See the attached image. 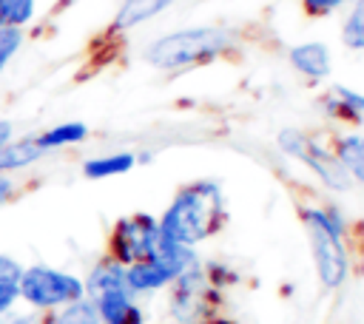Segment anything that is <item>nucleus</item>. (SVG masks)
<instances>
[{
    "label": "nucleus",
    "instance_id": "nucleus-1",
    "mask_svg": "<svg viewBox=\"0 0 364 324\" xmlns=\"http://www.w3.org/2000/svg\"><path fill=\"white\" fill-rule=\"evenodd\" d=\"M225 196L216 182H191L182 188L168 210L159 219L162 236H168L176 244L193 247L202 239L213 236L225 225Z\"/></svg>",
    "mask_w": 364,
    "mask_h": 324
},
{
    "label": "nucleus",
    "instance_id": "nucleus-2",
    "mask_svg": "<svg viewBox=\"0 0 364 324\" xmlns=\"http://www.w3.org/2000/svg\"><path fill=\"white\" fill-rule=\"evenodd\" d=\"M230 45H233V31H228V28H216V26L185 28V31H173V34L154 40L145 48V60L154 68L176 71V68L210 63L213 57L225 54Z\"/></svg>",
    "mask_w": 364,
    "mask_h": 324
},
{
    "label": "nucleus",
    "instance_id": "nucleus-3",
    "mask_svg": "<svg viewBox=\"0 0 364 324\" xmlns=\"http://www.w3.org/2000/svg\"><path fill=\"white\" fill-rule=\"evenodd\" d=\"M301 222L310 236L313 261L321 284L336 290L347 279V250H344V225L333 207H301Z\"/></svg>",
    "mask_w": 364,
    "mask_h": 324
},
{
    "label": "nucleus",
    "instance_id": "nucleus-4",
    "mask_svg": "<svg viewBox=\"0 0 364 324\" xmlns=\"http://www.w3.org/2000/svg\"><path fill=\"white\" fill-rule=\"evenodd\" d=\"M17 293L20 298L40 310V313H51L57 307H65L77 298L85 296V284L63 270L46 267V264H34V267H23L20 279H17Z\"/></svg>",
    "mask_w": 364,
    "mask_h": 324
},
{
    "label": "nucleus",
    "instance_id": "nucleus-5",
    "mask_svg": "<svg viewBox=\"0 0 364 324\" xmlns=\"http://www.w3.org/2000/svg\"><path fill=\"white\" fill-rule=\"evenodd\" d=\"M171 315L179 324H202L208 318H216V310L222 304L219 290L205 279L202 267H193L171 281Z\"/></svg>",
    "mask_w": 364,
    "mask_h": 324
},
{
    "label": "nucleus",
    "instance_id": "nucleus-6",
    "mask_svg": "<svg viewBox=\"0 0 364 324\" xmlns=\"http://www.w3.org/2000/svg\"><path fill=\"white\" fill-rule=\"evenodd\" d=\"M156 242H159V219H154L151 213H134L114 225L108 236V256L122 267H128L134 261L151 259Z\"/></svg>",
    "mask_w": 364,
    "mask_h": 324
},
{
    "label": "nucleus",
    "instance_id": "nucleus-7",
    "mask_svg": "<svg viewBox=\"0 0 364 324\" xmlns=\"http://www.w3.org/2000/svg\"><path fill=\"white\" fill-rule=\"evenodd\" d=\"M279 148H282L287 156L301 159L327 188H333V190H347V188H350V176H347V171L338 165V159H336L330 151L318 148L307 134H301V131H296V128H284V131L279 134Z\"/></svg>",
    "mask_w": 364,
    "mask_h": 324
},
{
    "label": "nucleus",
    "instance_id": "nucleus-8",
    "mask_svg": "<svg viewBox=\"0 0 364 324\" xmlns=\"http://www.w3.org/2000/svg\"><path fill=\"white\" fill-rule=\"evenodd\" d=\"M102 324H145V315L128 290L105 293L94 298Z\"/></svg>",
    "mask_w": 364,
    "mask_h": 324
},
{
    "label": "nucleus",
    "instance_id": "nucleus-9",
    "mask_svg": "<svg viewBox=\"0 0 364 324\" xmlns=\"http://www.w3.org/2000/svg\"><path fill=\"white\" fill-rule=\"evenodd\" d=\"M173 279H176V276H173L165 264H159V261H154V259H142V261H134V264L125 267V284H128L131 296L159 290V287L171 284Z\"/></svg>",
    "mask_w": 364,
    "mask_h": 324
},
{
    "label": "nucleus",
    "instance_id": "nucleus-10",
    "mask_svg": "<svg viewBox=\"0 0 364 324\" xmlns=\"http://www.w3.org/2000/svg\"><path fill=\"white\" fill-rule=\"evenodd\" d=\"M82 284H85V296L88 298H97V296H105V293H117V290H128V284H125V267L119 261H114L111 256H102L91 267V273H88V279Z\"/></svg>",
    "mask_w": 364,
    "mask_h": 324
},
{
    "label": "nucleus",
    "instance_id": "nucleus-11",
    "mask_svg": "<svg viewBox=\"0 0 364 324\" xmlns=\"http://www.w3.org/2000/svg\"><path fill=\"white\" fill-rule=\"evenodd\" d=\"M290 63L310 80H324L330 74V51L321 43H304L290 51Z\"/></svg>",
    "mask_w": 364,
    "mask_h": 324
},
{
    "label": "nucleus",
    "instance_id": "nucleus-12",
    "mask_svg": "<svg viewBox=\"0 0 364 324\" xmlns=\"http://www.w3.org/2000/svg\"><path fill=\"white\" fill-rule=\"evenodd\" d=\"M173 0H125L111 23V31H125V28H134L151 17H156L159 11H165Z\"/></svg>",
    "mask_w": 364,
    "mask_h": 324
},
{
    "label": "nucleus",
    "instance_id": "nucleus-13",
    "mask_svg": "<svg viewBox=\"0 0 364 324\" xmlns=\"http://www.w3.org/2000/svg\"><path fill=\"white\" fill-rule=\"evenodd\" d=\"M333 156L347 171V176L364 182V136H355V134L353 136H338Z\"/></svg>",
    "mask_w": 364,
    "mask_h": 324
},
{
    "label": "nucleus",
    "instance_id": "nucleus-14",
    "mask_svg": "<svg viewBox=\"0 0 364 324\" xmlns=\"http://www.w3.org/2000/svg\"><path fill=\"white\" fill-rule=\"evenodd\" d=\"M324 105L333 117L344 119V122H355L361 114H364V97L350 91V88H341V85H333L330 94L324 97Z\"/></svg>",
    "mask_w": 364,
    "mask_h": 324
},
{
    "label": "nucleus",
    "instance_id": "nucleus-15",
    "mask_svg": "<svg viewBox=\"0 0 364 324\" xmlns=\"http://www.w3.org/2000/svg\"><path fill=\"white\" fill-rule=\"evenodd\" d=\"M46 151L31 139H20V142H6L0 148V171H17V168H26L31 162H37Z\"/></svg>",
    "mask_w": 364,
    "mask_h": 324
},
{
    "label": "nucleus",
    "instance_id": "nucleus-16",
    "mask_svg": "<svg viewBox=\"0 0 364 324\" xmlns=\"http://www.w3.org/2000/svg\"><path fill=\"white\" fill-rule=\"evenodd\" d=\"M134 165H136V156H134V153H128V151H119V153H108V156L88 159V162L82 165V173H85L88 179H102V176L128 173Z\"/></svg>",
    "mask_w": 364,
    "mask_h": 324
},
{
    "label": "nucleus",
    "instance_id": "nucleus-17",
    "mask_svg": "<svg viewBox=\"0 0 364 324\" xmlns=\"http://www.w3.org/2000/svg\"><path fill=\"white\" fill-rule=\"evenodd\" d=\"M88 128L82 122H65V125H54L43 134L34 136V142L43 148V151H51V148H63V145H74L80 139H85Z\"/></svg>",
    "mask_w": 364,
    "mask_h": 324
},
{
    "label": "nucleus",
    "instance_id": "nucleus-18",
    "mask_svg": "<svg viewBox=\"0 0 364 324\" xmlns=\"http://www.w3.org/2000/svg\"><path fill=\"white\" fill-rule=\"evenodd\" d=\"M51 321L54 324H102L100 313H97V304L88 296H82V298L60 307L57 313H51Z\"/></svg>",
    "mask_w": 364,
    "mask_h": 324
},
{
    "label": "nucleus",
    "instance_id": "nucleus-19",
    "mask_svg": "<svg viewBox=\"0 0 364 324\" xmlns=\"http://www.w3.org/2000/svg\"><path fill=\"white\" fill-rule=\"evenodd\" d=\"M34 14V0H0V26H23Z\"/></svg>",
    "mask_w": 364,
    "mask_h": 324
},
{
    "label": "nucleus",
    "instance_id": "nucleus-20",
    "mask_svg": "<svg viewBox=\"0 0 364 324\" xmlns=\"http://www.w3.org/2000/svg\"><path fill=\"white\" fill-rule=\"evenodd\" d=\"M341 40L350 48H364V0H355V9L341 28Z\"/></svg>",
    "mask_w": 364,
    "mask_h": 324
},
{
    "label": "nucleus",
    "instance_id": "nucleus-21",
    "mask_svg": "<svg viewBox=\"0 0 364 324\" xmlns=\"http://www.w3.org/2000/svg\"><path fill=\"white\" fill-rule=\"evenodd\" d=\"M23 45V31L17 26H0V74L9 65V60L20 51Z\"/></svg>",
    "mask_w": 364,
    "mask_h": 324
},
{
    "label": "nucleus",
    "instance_id": "nucleus-22",
    "mask_svg": "<svg viewBox=\"0 0 364 324\" xmlns=\"http://www.w3.org/2000/svg\"><path fill=\"white\" fill-rule=\"evenodd\" d=\"M344 3H350V0H301L304 11H307L310 17H324V14H330L333 9L344 6Z\"/></svg>",
    "mask_w": 364,
    "mask_h": 324
},
{
    "label": "nucleus",
    "instance_id": "nucleus-23",
    "mask_svg": "<svg viewBox=\"0 0 364 324\" xmlns=\"http://www.w3.org/2000/svg\"><path fill=\"white\" fill-rule=\"evenodd\" d=\"M17 298H20L17 281H0V315H6V313L14 307Z\"/></svg>",
    "mask_w": 364,
    "mask_h": 324
},
{
    "label": "nucleus",
    "instance_id": "nucleus-24",
    "mask_svg": "<svg viewBox=\"0 0 364 324\" xmlns=\"http://www.w3.org/2000/svg\"><path fill=\"white\" fill-rule=\"evenodd\" d=\"M20 273H23V267L11 256H0V281H17Z\"/></svg>",
    "mask_w": 364,
    "mask_h": 324
},
{
    "label": "nucleus",
    "instance_id": "nucleus-25",
    "mask_svg": "<svg viewBox=\"0 0 364 324\" xmlns=\"http://www.w3.org/2000/svg\"><path fill=\"white\" fill-rule=\"evenodd\" d=\"M6 324H54L51 313H26V315H9Z\"/></svg>",
    "mask_w": 364,
    "mask_h": 324
},
{
    "label": "nucleus",
    "instance_id": "nucleus-26",
    "mask_svg": "<svg viewBox=\"0 0 364 324\" xmlns=\"http://www.w3.org/2000/svg\"><path fill=\"white\" fill-rule=\"evenodd\" d=\"M11 196H14V182L6 173H0V205H6Z\"/></svg>",
    "mask_w": 364,
    "mask_h": 324
},
{
    "label": "nucleus",
    "instance_id": "nucleus-27",
    "mask_svg": "<svg viewBox=\"0 0 364 324\" xmlns=\"http://www.w3.org/2000/svg\"><path fill=\"white\" fill-rule=\"evenodd\" d=\"M11 139V122H0V148Z\"/></svg>",
    "mask_w": 364,
    "mask_h": 324
},
{
    "label": "nucleus",
    "instance_id": "nucleus-28",
    "mask_svg": "<svg viewBox=\"0 0 364 324\" xmlns=\"http://www.w3.org/2000/svg\"><path fill=\"white\" fill-rule=\"evenodd\" d=\"M202 324H233L230 318H208V321H202Z\"/></svg>",
    "mask_w": 364,
    "mask_h": 324
}]
</instances>
